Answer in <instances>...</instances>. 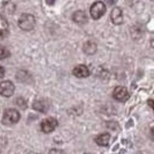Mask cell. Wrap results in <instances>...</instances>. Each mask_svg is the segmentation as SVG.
Segmentation results:
<instances>
[{
  "label": "cell",
  "mask_w": 154,
  "mask_h": 154,
  "mask_svg": "<svg viewBox=\"0 0 154 154\" xmlns=\"http://www.w3.org/2000/svg\"><path fill=\"white\" fill-rule=\"evenodd\" d=\"M5 68H4L2 66H0V79L4 78V77H5Z\"/></svg>",
  "instance_id": "15"
},
{
  "label": "cell",
  "mask_w": 154,
  "mask_h": 154,
  "mask_svg": "<svg viewBox=\"0 0 154 154\" xmlns=\"http://www.w3.org/2000/svg\"><path fill=\"white\" fill-rule=\"evenodd\" d=\"M106 6L101 1H98L92 4L90 9V14L94 20H98L105 14Z\"/></svg>",
  "instance_id": "3"
},
{
  "label": "cell",
  "mask_w": 154,
  "mask_h": 154,
  "mask_svg": "<svg viewBox=\"0 0 154 154\" xmlns=\"http://www.w3.org/2000/svg\"><path fill=\"white\" fill-rule=\"evenodd\" d=\"M15 86L11 81L6 80L0 82V95L10 97L14 94Z\"/></svg>",
  "instance_id": "5"
},
{
  "label": "cell",
  "mask_w": 154,
  "mask_h": 154,
  "mask_svg": "<svg viewBox=\"0 0 154 154\" xmlns=\"http://www.w3.org/2000/svg\"><path fill=\"white\" fill-rule=\"evenodd\" d=\"M116 0H106V2H107L109 5H113V4H114L116 2Z\"/></svg>",
  "instance_id": "17"
},
{
  "label": "cell",
  "mask_w": 154,
  "mask_h": 154,
  "mask_svg": "<svg viewBox=\"0 0 154 154\" xmlns=\"http://www.w3.org/2000/svg\"><path fill=\"white\" fill-rule=\"evenodd\" d=\"M72 73L78 78H88L90 75L88 68L85 65H78V66H76L72 70Z\"/></svg>",
  "instance_id": "8"
},
{
  "label": "cell",
  "mask_w": 154,
  "mask_h": 154,
  "mask_svg": "<svg viewBox=\"0 0 154 154\" xmlns=\"http://www.w3.org/2000/svg\"><path fill=\"white\" fill-rule=\"evenodd\" d=\"M9 56H10V52L9 50L3 45L0 44V60L7 58Z\"/></svg>",
  "instance_id": "13"
},
{
  "label": "cell",
  "mask_w": 154,
  "mask_h": 154,
  "mask_svg": "<svg viewBox=\"0 0 154 154\" xmlns=\"http://www.w3.org/2000/svg\"><path fill=\"white\" fill-rule=\"evenodd\" d=\"M21 118V114L16 109H6L2 117V124L6 126H12L17 124Z\"/></svg>",
  "instance_id": "1"
},
{
  "label": "cell",
  "mask_w": 154,
  "mask_h": 154,
  "mask_svg": "<svg viewBox=\"0 0 154 154\" xmlns=\"http://www.w3.org/2000/svg\"><path fill=\"white\" fill-rule=\"evenodd\" d=\"M33 108L35 109L38 110L39 112H43L45 110V106L43 105V102L41 101H38V102H35L33 103Z\"/></svg>",
  "instance_id": "14"
},
{
  "label": "cell",
  "mask_w": 154,
  "mask_h": 154,
  "mask_svg": "<svg viewBox=\"0 0 154 154\" xmlns=\"http://www.w3.org/2000/svg\"><path fill=\"white\" fill-rule=\"evenodd\" d=\"M72 19L75 23L84 24L88 21V17L85 12L82 11H77L72 14Z\"/></svg>",
  "instance_id": "9"
},
{
  "label": "cell",
  "mask_w": 154,
  "mask_h": 154,
  "mask_svg": "<svg viewBox=\"0 0 154 154\" xmlns=\"http://www.w3.org/2000/svg\"><path fill=\"white\" fill-rule=\"evenodd\" d=\"M56 0H46L47 5H53L55 4V2H56Z\"/></svg>",
  "instance_id": "16"
},
{
  "label": "cell",
  "mask_w": 154,
  "mask_h": 154,
  "mask_svg": "<svg viewBox=\"0 0 154 154\" xmlns=\"http://www.w3.org/2000/svg\"><path fill=\"white\" fill-rule=\"evenodd\" d=\"M110 18L112 23L114 25H121L123 23V13H122V9L119 7L114 8L112 10Z\"/></svg>",
  "instance_id": "7"
},
{
  "label": "cell",
  "mask_w": 154,
  "mask_h": 154,
  "mask_svg": "<svg viewBox=\"0 0 154 154\" xmlns=\"http://www.w3.org/2000/svg\"><path fill=\"white\" fill-rule=\"evenodd\" d=\"M9 29V23L7 19L0 14V36L5 35Z\"/></svg>",
  "instance_id": "12"
},
{
  "label": "cell",
  "mask_w": 154,
  "mask_h": 154,
  "mask_svg": "<svg viewBox=\"0 0 154 154\" xmlns=\"http://www.w3.org/2000/svg\"><path fill=\"white\" fill-rule=\"evenodd\" d=\"M97 44L94 42H93V41H89L88 42L85 43L83 48H82L83 52L87 55L94 54L97 51Z\"/></svg>",
  "instance_id": "11"
},
{
  "label": "cell",
  "mask_w": 154,
  "mask_h": 154,
  "mask_svg": "<svg viewBox=\"0 0 154 154\" xmlns=\"http://www.w3.org/2000/svg\"><path fill=\"white\" fill-rule=\"evenodd\" d=\"M58 125V120L53 117L46 118L41 122V131L45 134H50L54 131Z\"/></svg>",
  "instance_id": "4"
},
{
  "label": "cell",
  "mask_w": 154,
  "mask_h": 154,
  "mask_svg": "<svg viewBox=\"0 0 154 154\" xmlns=\"http://www.w3.org/2000/svg\"><path fill=\"white\" fill-rule=\"evenodd\" d=\"M112 95L116 100L120 102H126L130 97L127 89L123 86L116 87L114 90Z\"/></svg>",
  "instance_id": "6"
},
{
  "label": "cell",
  "mask_w": 154,
  "mask_h": 154,
  "mask_svg": "<svg viewBox=\"0 0 154 154\" xmlns=\"http://www.w3.org/2000/svg\"><path fill=\"white\" fill-rule=\"evenodd\" d=\"M111 135L109 133H104L100 134L94 139V141L97 144L98 146H106L109 142Z\"/></svg>",
  "instance_id": "10"
},
{
  "label": "cell",
  "mask_w": 154,
  "mask_h": 154,
  "mask_svg": "<svg viewBox=\"0 0 154 154\" xmlns=\"http://www.w3.org/2000/svg\"><path fill=\"white\" fill-rule=\"evenodd\" d=\"M18 25L23 31H29L33 30L35 25V17L30 14H23L19 19Z\"/></svg>",
  "instance_id": "2"
}]
</instances>
